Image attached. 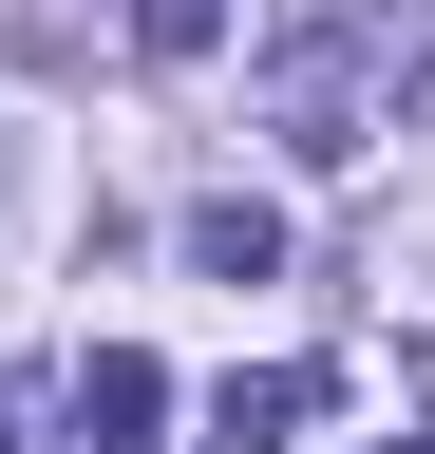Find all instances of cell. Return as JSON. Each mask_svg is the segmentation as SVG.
I'll use <instances>...</instances> for the list:
<instances>
[{"instance_id": "1", "label": "cell", "mask_w": 435, "mask_h": 454, "mask_svg": "<svg viewBox=\"0 0 435 454\" xmlns=\"http://www.w3.org/2000/svg\"><path fill=\"white\" fill-rule=\"evenodd\" d=\"M151 417H171V360L95 340V360H76V454H151Z\"/></svg>"}, {"instance_id": "2", "label": "cell", "mask_w": 435, "mask_h": 454, "mask_svg": "<svg viewBox=\"0 0 435 454\" xmlns=\"http://www.w3.org/2000/svg\"><path fill=\"white\" fill-rule=\"evenodd\" d=\"M190 265L208 284H265V265H284V208H265V190H208L190 208Z\"/></svg>"}, {"instance_id": "3", "label": "cell", "mask_w": 435, "mask_h": 454, "mask_svg": "<svg viewBox=\"0 0 435 454\" xmlns=\"http://www.w3.org/2000/svg\"><path fill=\"white\" fill-rule=\"evenodd\" d=\"M303 397H322L303 360H284V379H228V397H208V454H284V435H303Z\"/></svg>"}, {"instance_id": "4", "label": "cell", "mask_w": 435, "mask_h": 454, "mask_svg": "<svg viewBox=\"0 0 435 454\" xmlns=\"http://www.w3.org/2000/svg\"><path fill=\"white\" fill-rule=\"evenodd\" d=\"M133 57H151V76H190V57H228V0H133Z\"/></svg>"}, {"instance_id": "5", "label": "cell", "mask_w": 435, "mask_h": 454, "mask_svg": "<svg viewBox=\"0 0 435 454\" xmlns=\"http://www.w3.org/2000/svg\"><path fill=\"white\" fill-rule=\"evenodd\" d=\"M0 454H19V397H0Z\"/></svg>"}, {"instance_id": "6", "label": "cell", "mask_w": 435, "mask_h": 454, "mask_svg": "<svg viewBox=\"0 0 435 454\" xmlns=\"http://www.w3.org/2000/svg\"><path fill=\"white\" fill-rule=\"evenodd\" d=\"M378 454H435V435H378Z\"/></svg>"}]
</instances>
